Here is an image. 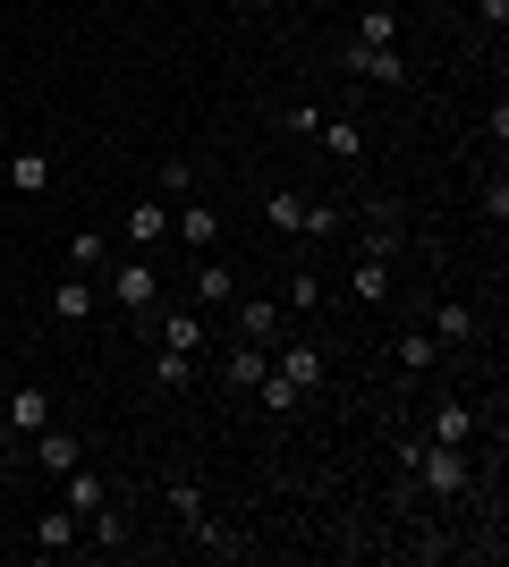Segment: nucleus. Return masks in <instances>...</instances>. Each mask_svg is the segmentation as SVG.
Wrapping results in <instances>:
<instances>
[{"mask_svg": "<svg viewBox=\"0 0 509 567\" xmlns=\"http://www.w3.org/2000/svg\"><path fill=\"white\" fill-rule=\"evenodd\" d=\"M408 474L425 483V492H441V499H459L467 492V450H450V441H408Z\"/></svg>", "mask_w": 509, "mask_h": 567, "instance_id": "1", "label": "nucleus"}, {"mask_svg": "<svg viewBox=\"0 0 509 567\" xmlns=\"http://www.w3.org/2000/svg\"><path fill=\"white\" fill-rule=\"evenodd\" d=\"M162 492H170V508H179V525H187L195 543H204V550H221V559H238V543H230V534L213 525V508H204V492H195V474H170Z\"/></svg>", "mask_w": 509, "mask_h": 567, "instance_id": "2", "label": "nucleus"}, {"mask_svg": "<svg viewBox=\"0 0 509 567\" xmlns=\"http://www.w3.org/2000/svg\"><path fill=\"white\" fill-rule=\"evenodd\" d=\"M272 373L289 381L297 399H315V390H323V373H332V364H323V348H315V339H281V355H272Z\"/></svg>", "mask_w": 509, "mask_h": 567, "instance_id": "3", "label": "nucleus"}, {"mask_svg": "<svg viewBox=\"0 0 509 567\" xmlns=\"http://www.w3.org/2000/svg\"><path fill=\"white\" fill-rule=\"evenodd\" d=\"M111 306L145 322V313L162 306V271H153V262H120V271H111Z\"/></svg>", "mask_w": 509, "mask_h": 567, "instance_id": "4", "label": "nucleus"}, {"mask_svg": "<svg viewBox=\"0 0 509 567\" xmlns=\"http://www.w3.org/2000/svg\"><path fill=\"white\" fill-rule=\"evenodd\" d=\"M145 322H153V339H162V348H179V355H204V348H213V331H204V313H195V306H179V313L153 306Z\"/></svg>", "mask_w": 509, "mask_h": 567, "instance_id": "5", "label": "nucleus"}, {"mask_svg": "<svg viewBox=\"0 0 509 567\" xmlns=\"http://www.w3.org/2000/svg\"><path fill=\"white\" fill-rule=\"evenodd\" d=\"M230 313H238V339H255V348H281V297H230Z\"/></svg>", "mask_w": 509, "mask_h": 567, "instance_id": "6", "label": "nucleus"}, {"mask_svg": "<svg viewBox=\"0 0 509 567\" xmlns=\"http://www.w3.org/2000/svg\"><path fill=\"white\" fill-rule=\"evenodd\" d=\"M348 76H365V85H408V60L390 43H348Z\"/></svg>", "mask_w": 509, "mask_h": 567, "instance_id": "7", "label": "nucleus"}, {"mask_svg": "<svg viewBox=\"0 0 509 567\" xmlns=\"http://www.w3.org/2000/svg\"><path fill=\"white\" fill-rule=\"evenodd\" d=\"M18 450L34 457L43 474H69V466H85V450H77V432H60V424H43L34 441H18Z\"/></svg>", "mask_w": 509, "mask_h": 567, "instance_id": "8", "label": "nucleus"}, {"mask_svg": "<svg viewBox=\"0 0 509 567\" xmlns=\"http://www.w3.org/2000/svg\"><path fill=\"white\" fill-rule=\"evenodd\" d=\"M365 255L374 262L399 255V195H374V204H365Z\"/></svg>", "mask_w": 509, "mask_h": 567, "instance_id": "9", "label": "nucleus"}, {"mask_svg": "<svg viewBox=\"0 0 509 567\" xmlns=\"http://www.w3.org/2000/svg\"><path fill=\"white\" fill-rule=\"evenodd\" d=\"M264 373H272V348H255V339H238V348H230V364H221V381H230L238 399H255V390H264Z\"/></svg>", "mask_w": 509, "mask_h": 567, "instance_id": "10", "label": "nucleus"}, {"mask_svg": "<svg viewBox=\"0 0 509 567\" xmlns=\"http://www.w3.org/2000/svg\"><path fill=\"white\" fill-rule=\"evenodd\" d=\"M77 534H85V517H77L69 499H60L51 517H34V550H43V559H60V550H77Z\"/></svg>", "mask_w": 509, "mask_h": 567, "instance_id": "11", "label": "nucleus"}, {"mask_svg": "<svg viewBox=\"0 0 509 567\" xmlns=\"http://www.w3.org/2000/svg\"><path fill=\"white\" fill-rule=\"evenodd\" d=\"M51 178H60V162H51L43 144H26V153H9V187H18V195H43Z\"/></svg>", "mask_w": 509, "mask_h": 567, "instance_id": "12", "label": "nucleus"}, {"mask_svg": "<svg viewBox=\"0 0 509 567\" xmlns=\"http://www.w3.org/2000/svg\"><path fill=\"white\" fill-rule=\"evenodd\" d=\"M43 424H51V399H43V390H34V381H26L18 399H9V441H34V432H43Z\"/></svg>", "mask_w": 509, "mask_h": 567, "instance_id": "13", "label": "nucleus"}, {"mask_svg": "<svg viewBox=\"0 0 509 567\" xmlns=\"http://www.w3.org/2000/svg\"><path fill=\"white\" fill-rule=\"evenodd\" d=\"M230 297H238V271H221V262H204V271H195V313H221Z\"/></svg>", "mask_w": 509, "mask_h": 567, "instance_id": "14", "label": "nucleus"}, {"mask_svg": "<svg viewBox=\"0 0 509 567\" xmlns=\"http://www.w3.org/2000/svg\"><path fill=\"white\" fill-rule=\"evenodd\" d=\"M170 229H179V237L195 246V255H204V246L221 237V213H213V204H187V213H170Z\"/></svg>", "mask_w": 509, "mask_h": 567, "instance_id": "15", "label": "nucleus"}, {"mask_svg": "<svg viewBox=\"0 0 509 567\" xmlns=\"http://www.w3.org/2000/svg\"><path fill=\"white\" fill-rule=\"evenodd\" d=\"M434 339H441V348H459V339H476V306H467V297L434 306Z\"/></svg>", "mask_w": 509, "mask_h": 567, "instance_id": "16", "label": "nucleus"}, {"mask_svg": "<svg viewBox=\"0 0 509 567\" xmlns=\"http://www.w3.org/2000/svg\"><path fill=\"white\" fill-rule=\"evenodd\" d=\"M153 390H195V355H179V348H153Z\"/></svg>", "mask_w": 509, "mask_h": 567, "instance_id": "17", "label": "nucleus"}, {"mask_svg": "<svg viewBox=\"0 0 509 567\" xmlns=\"http://www.w3.org/2000/svg\"><path fill=\"white\" fill-rule=\"evenodd\" d=\"M85 543H94V550H128V517L111 508V499H102L94 517H85Z\"/></svg>", "mask_w": 509, "mask_h": 567, "instance_id": "18", "label": "nucleus"}, {"mask_svg": "<svg viewBox=\"0 0 509 567\" xmlns=\"http://www.w3.org/2000/svg\"><path fill=\"white\" fill-rule=\"evenodd\" d=\"M281 313H323V280L315 271H289V280H281Z\"/></svg>", "mask_w": 509, "mask_h": 567, "instance_id": "19", "label": "nucleus"}, {"mask_svg": "<svg viewBox=\"0 0 509 567\" xmlns=\"http://www.w3.org/2000/svg\"><path fill=\"white\" fill-rule=\"evenodd\" d=\"M51 313H60V322H94V288H85V280H60V288H51Z\"/></svg>", "mask_w": 509, "mask_h": 567, "instance_id": "20", "label": "nucleus"}, {"mask_svg": "<svg viewBox=\"0 0 509 567\" xmlns=\"http://www.w3.org/2000/svg\"><path fill=\"white\" fill-rule=\"evenodd\" d=\"M425 441H450V450H467V441H476V415H467V406H434V432H425Z\"/></svg>", "mask_w": 509, "mask_h": 567, "instance_id": "21", "label": "nucleus"}, {"mask_svg": "<svg viewBox=\"0 0 509 567\" xmlns=\"http://www.w3.org/2000/svg\"><path fill=\"white\" fill-rule=\"evenodd\" d=\"M306 204H315V195H272V204H264V220H272L281 237H306Z\"/></svg>", "mask_w": 509, "mask_h": 567, "instance_id": "22", "label": "nucleus"}, {"mask_svg": "<svg viewBox=\"0 0 509 567\" xmlns=\"http://www.w3.org/2000/svg\"><path fill=\"white\" fill-rule=\"evenodd\" d=\"M102 499H111V483H102V474H85V466H69V508H77V517H94Z\"/></svg>", "mask_w": 509, "mask_h": 567, "instance_id": "23", "label": "nucleus"}, {"mask_svg": "<svg viewBox=\"0 0 509 567\" xmlns=\"http://www.w3.org/2000/svg\"><path fill=\"white\" fill-rule=\"evenodd\" d=\"M348 288H357V306H390V262H374V255H365Z\"/></svg>", "mask_w": 509, "mask_h": 567, "instance_id": "24", "label": "nucleus"}, {"mask_svg": "<svg viewBox=\"0 0 509 567\" xmlns=\"http://www.w3.org/2000/svg\"><path fill=\"white\" fill-rule=\"evenodd\" d=\"M162 229H170V204H153V195H145V204H128V237H136V246H153Z\"/></svg>", "mask_w": 509, "mask_h": 567, "instance_id": "25", "label": "nucleus"}, {"mask_svg": "<svg viewBox=\"0 0 509 567\" xmlns=\"http://www.w3.org/2000/svg\"><path fill=\"white\" fill-rule=\"evenodd\" d=\"M357 43H399V9H383V0L357 9Z\"/></svg>", "mask_w": 509, "mask_h": 567, "instance_id": "26", "label": "nucleus"}, {"mask_svg": "<svg viewBox=\"0 0 509 567\" xmlns=\"http://www.w3.org/2000/svg\"><path fill=\"white\" fill-rule=\"evenodd\" d=\"M69 262H77V271H102V262H111V237H102V229H77L69 237Z\"/></svg>", "mask_w": 509, "mask_h": 567, "instance_id": "27", "label": "nucleus"}, {"mask_svg": "<svg viewBox=\"0 0 509 567\" xmlns=\"http://www.w3.org/2000/svg\"><path fill=\"white\" fill-rule=\"evenodd\" d=\"M315 136H323V153H339V162H357V153H365V136L348 127V118H323Z\"/></svg>", "mask_w": 509, "mask_h": 567, "instance_id": "28", "label": "nucleus"}, {"mask_svg": "<svg viewBox=\"0 0 509 567\" xmlns=\"http://www.w3.org/2000/svg\"><path fill=\"white\" fill-rule=\"evenodd\" d=\"M339 229H348V204H323L315 195V204H306V237H339Z\"/></svg>", "mask_w": 509, "mask_h": 567, "instance_id": "29", "label": "nucleus"}, {"mask_svg": "<svg viewBox=\"0 0 509 567\" xmlns=\"http://www.w3.org/2000/svg\"><path fill=\"white\" fill-rule=\"evenodd\" d=\"M153 187H162V195H187L195 187V162H187V153H170V162L153 169Z\"/></svg>", "mask_w": 509, "mask_h": 567, "instance_id": "30", "label": "nucleus"}, {"mask_svg": "<svg viewBox=\"0 0 509 567\" xmlns=\"http://www.w3.org/2000/svg\"><path fill=\"white\" fill-rule=\"evenodd\" d=\"M434 355H441V339H425V331H416V339H399V364H408V373H425Z\"/></svg>", "mask_w": 509, "mask_h": 567, "instance_id": "31", "label": "nucleus"}, {"mask_svg": "<svg viewBox=\"0 0 509 567\" xmlns=\"http://www.w3.org/2000/svg\"><path fill=\"white\" fill-rule=\"evenodd\" d=\"M255 399H264L272 415H289V406H306V399H297V390H289V381H281V373H264V390H255Z\"/></svg>", "mask_w": 509, "mask_h": 567, "instance_id": "32", "label": "nucleus"}]
</instances>
